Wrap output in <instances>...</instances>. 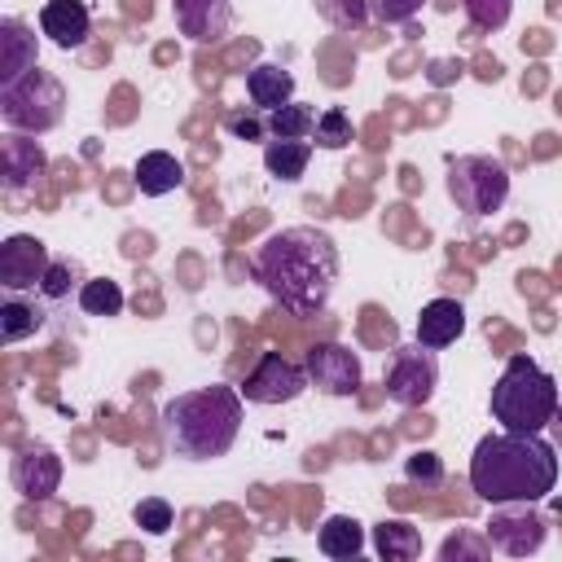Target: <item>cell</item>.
Masks as SVG:
<instances>
[{
  "mask_svg": "<svg viewBox=\"0 0 562 562\" xmlns=\"http://www.w3.org/2000/svg\"><path fill=\"white\" fill-rule=\"evenodd\" d=\"M255 281L294 316H316L338 281V246L316 224H290L255 250Z\"/></svg>",
  "mask_w": 562,
  "mask_h": 562,
  "instance_id": "obj_1",
  "label": "cell"
},
{
  "mask_svg": "<svg viewBox=\"0 0 562 562\" xmlns=\"http://www.w3.org/2000/svg\"><path fill=\"white\" fill-rule=\"evenodd\" d=\"M558 483V448L540 430H496L474 443L470 487L487 505L544 501Z\"/></svg>",
  "mask_w": 562,
  "mask_h": 562,
  "instance_id": "obj_2",
  "label": "cell"
},
{
  "mask_svg": "<svg viewBox=\"0 0 562 562\" xmlns=\"http://www.w3.org/2000/svg\"><path fill=\"white\" fill-rule=\"evenodd\" d=\"M246 395L237 386L211 382L198 391H180L162 404L158 422H162V439L176 457L184 461H211L224 457L237 443L241 417H246Z\"/></svg>",
  "mask_w": 562,
  "mask_h": 562,
  "instance_id": "obj_3",
  "label": "cell"
},
{
  "mask_svg": "<svg viewBox=\"0 0 562 562\" xmlns=\"http://www.w3.org/2000/svg\"><path fill=\"white\" fill-rule=\"evenodd\" d=\"M558 413V382L531 356H514L492 386V417L501 430H544Z\"/></svg>",
  "mask_w": 562,
  "mask_h": 562,
  "instance_id": "obj_4",
  "label": "cell"
},
{
  "mask_svg": "<svg viewBox=\"0 0 562 562\" xmlns=\"http://www.w3.org/2000/svg\"><path fill=\"white\" fill-rule=\"evenodd\" d=\"M61 114H66V88L57 75H48L40 66L0 88V119L9 132L44 136L61 123Z\"/></svg>",
  "mask_w": 562,
  "mask_h": 562,
  "instance_id": "obj_5",
  "label": "cell"
},
{
  "mask_svg": "<svg viewBox=\"0 0 562 562\" xmlns=\"http://www.w3.org/2000/svg\"><path fill=\"white\" fill-rule=\"evenodd\" d=\"M448 198L457 202V211L465 215H492L505 206L509 198V171L501 158L492 154H461L448 167Z\"/></svg>",
  "mask_w": 562,
  "mask_h": 562,
  "instance_id": "obj_6",
  "label": "cell"
},
{
  "mask_svg": "<svg viewBox=\"0 0 562 562\" xmlns=\"http://www.w3.org/2000/svg\"><path fill=\"white\" fill-rule=\"evenodd\" d=\"M382 386H386V400H395L400 408H422L435 386H439V360H435V347L426 342H400L391 351V364L382 373Z\"/></svg>",
  "mask_w": 562,
  "mask_h": 562,
  "instance_id": "obj_7",
  "label": "cell"
},
{
  "mask_svg": "<svg viewBox=\"0 0 562 562\" xmlns=\"http://www.w3.org/2000/svg\"><path fill=\"white\" fill-rule=\"evenodd\" d=\"M307 386H312V382H307V369H299V364L285 360L281 351H263L237 391H241L250 404H290V400H299Z\"/></svg>",
  "mask_w": 562,
  "mask_h": 562,
  "instance_id": "obj_8",
  "label": "cell"
},
{
  "mask_svg": "<svg viewBox=\"0 0 562 562\" xmlns=\"http://www.w3.org/2000/svg\"><path fill=\"white\" fill-rule=\"evenodd\" d=\"M483 536L492 540V549H501L509 558H527L544 544V518L531 509V501L492 505V518H487Z\"/></svg>",
  "mask_w": 562,
  "mask_h": 562,
  "instance_id": "obj_9",
  "label": "cell"
},
{
  "mask_svg": "<svg viewBox=\"0 0 562 562\" xmlns=\"http://www.w3.org/2000/svg\"><path fill=\"white\" fill-rule=\"evenodd\" d=\"M48 246L31 233H13L0 241V285L9 294H22V290H40L44 272H48Z\"/></svg>",
  "mask_w": 562,
  "mask_h": 562,
  "instance_id": "obj_10",
  "label": "cell"
},
{
  "mask_svg": "<svg viewBox=\"0 0 562 562\" xmlns=\"http://www.w3.org/2000/svg\"><path fill=\"white\" fill-rule=\"evenodd\" d=\"M303 369H307V382L316 391H325V395H356L360 391V378H364L356 351L342 347V342H316V347H307Z\"/></svg>",
  "mask_w": 562,
  "mask_h": 562,
  "instance_id": "obj_11",
  "label": "cell"
},
{
  "mask_svg": "<svg viewBox=\"0 0 562 562\" xmlns=\"http://www.w3.org/2000/svg\"><path fill=\"white\" fill-rule=\"evenodd\" d=\"M9 479H13V487H18V496L22 501H48L53 492H57V483H61V457L48 448V443H31V448H22L18 457H13V470H9Z\"/></svg>",
  "mask_w": 562,
  "mask_h": 562,
  "instance_id": "obj_12",
  "label": "cell"
},
{
  "mask_svg": "<svg viewBox=\"0 0 562 562\" xmlns=\"http://www.w3.org/2000/svg\"><path fill=\"white\" fill-rule=\"evenodd\" d=\"M48 158L40 149V140H31L26 132H9L0 145V176H4V193H31L44 176Z\"/></svg>",
  "mask_w": 562,
  "mask_h": 562,
  "instance_id": "obj_13",
  "label": "cell"
},
{
  "mask_svg": "<svg viewBox=\"0 0 562 562\" xmlns=\"http://www.w3.org/2000/svg\"><path fill=\"white\" fill-rule=\"evenodd\" d=\"M171 13H176L180 35H189L193 44H220L233 26L228 0H171Z\"/></svg>",
  "mask_w": 562,
  "mask_h": 562,
  "instance_id": "obj_14",
  "label": "cell"
},
{
  "mask_svg": "<svg viewBox=\"0 0 562 562\" xmlns=\"http://www.w3.org/2000/svg\"><path fill=\"white\" fill-rule=\"evenodd\" d=\"M40 31L57 48H83L92 35V13L83 0H44L40 9Z\"/></svg>",
  "mask_w": 562,
  "mask_h": 562,
  "instance_id": "obj_15",
  "label": "cell"
},
{
  "mask_svg": "<svg viewBox=\"0 0 562 562\" xmlns=\"http://www.w3.org/2000/svg\"><path fill=\"white\" fill-rule=\"evenodd\" d=\"M26 70H35V35L22 18H4L0 22V88L22 79Z\"/></svg>",
  "mask_w": 562,
  "mask_h": 562,
  "instance_id": "obj_16",
  "label": "cell"
},
{
  "mask_svg": "<svg viewBox=\"0 0 562 562\" xmlns=\"http://www.w3.org/2000/svg\"><path fill=\"white\" fill-rule=\"evenodd\" d=\"M461 329H465V307L457 299H430L417 316V342H426L435 351L452 347L461 338Z\"/></svg>",
  "mask_w": 562,
  "mask_h": 562,
  "instance_id": "obj_17",
  "label": "cell"
},
{
  "mask_svg": "<svg viewBox=\"0 0 562 562\" xmlns=\"http://www.w3.org/2000/svg\"><path fill=\"white\" fill-rule=\"evenodd\" d=\"M246 97L255 101V110L272 114V110H281L285 101H294V75H290L285 66H277V61H259V66L246 75Z\"/></svg>",
  "mask_w": 562,
  "mask_h": 562,
  "instance_id": "obj_18",
  "label": "cell"
},
{
  "mask_svg": "<svg viewBox=\"0 0 562 562\" xmlns=\"http://www.w3.org/2000/svg\"><path fill=\"white\" fill-rule=\"evenodd\" d=\"M132 176H136V189L145 198H162V193H171V189L184 184V162L176 154H167V149H149V154L136 158V171Z\"/></svg>",
  "mask_w": 562,
  "mask_h": 562,
  "instance_id": "obj_19",
  "label": "cell"
},
{
  "mask_svg": "<svg viewBox=\"0 0 562 562\" xmlns=\"http://www.w3.org/2000/svg\"><path fill=\"white\" fill-rule=\"evenodd\" d=\"M316 544H321L325 558L347 562V558H356V553L364 549V527H360L351 514H329V518L321 522V531H316Z\"/></svg>",
  "mask_w": 562,
  "mask_h": 562,
  "instance_id": "obj_20",
  "label": "cell"
},
{
  "mask_svg": "<svg viewBox=\"0 0 562 562\" xmlns=\"http://www.w3.org/2000/svg\"><path fill=\"white\" fill-rule=\"evenodd\" d=\"M373 549H378V558H386V562H413V558L422 553V536H417L413 522L386 518V522L373 527Z\"/></svg>",
  "mask_w": 562,
  "mask_h": 562,
  "instance_id": "obj_21",
  "label": "cell"
},
{
  "mask_svg": "<svg viewBox=\"0 0 562 562\" xmlns=\"http://www.w3.org/2000/svg\"><path fill=\"white\" fill-rule=\"evenodd\" d=\"M307 158H312V145L307 140H268L263 145V167L268 176L294 184L303 171H307Z\"/></svg>",
  "mask_w": 562,
  "mask_h": 562,
  "instance_id": "obj_22",
  "label": "cell"
},
{
  "mask_svg": "<svg viewBox=\"0 0 562 562\" xmlns=\"http://www.w3.org/2000/svg\"><path fill=\"white\" fill-rule=\"evenodd\" d=\"M35 329H44V307L31 303V299L9 294V299L0 303V338H4V342H18V338H31Z\"/></svg>",
  "mask_w": 562,
  "mask_h": 562,
  "instance_id": "obj_23",
  "label": "cell"
},
{
  "mask_svg": "<svg viewBox=\"0 0 562 562\" xmlns=\"http://www.w3.org/2000/svg\"><path fill=\"white\" fill-rule=\"evenodd\" d=\"M312 127H316V110L303 105V101H285L281 110L268 114V132H272V140H307Z\"/></svg>",
  "mask_w": 562,
  "mask_h": 562,
  "instance_id": "obj_24",
  "label": "cell"
},
{
  "mask_svg": "<svg viewBox=\"0 0 562 562\" xmlns=\"http://www.w3.org/2000/svg\"><path fill=\"white\" fill-rule=\"evenodd\" d=\"M79 307H83L88 316H119V312H123V290H119V281H110V277L83 281V285H79Z\"/></svg>",
  "mask_w": 562,
  "mask_h": 562,
  "instance_id": "obj_25",
  "label": "cell"
},
{
  "mask_svg": "<svg viewBox=\"0 0 562 562\" xmlns=\"http://www.w3.org/2000/svg\"><path fill=\"white\" fill-rule=\"evenodd\" d=\"M312 136H316V145H321V149H342V145H351V114H347L342 105L321 110V114H316Z\"/></svg>",
  "mask_w": 562,
  "mask_h": 562,
  "instance_id": "obj_26",
  "label": "cell"
},
{
  "mask_svg": "<svg viewBox=\"0 0 562 562\" xmlns=\"http://www.w3.org/2000/svg\"><path fill=\"white\" fill-rule=\"evenodd\" d=\"M312 4L338 31H360L369 22V0H312Z\"/></svg>",
  "mask_w": 562,
  "mask_h": 562,
  "instance_id": "obj_27",
  "label": "cell"
},
{
  "mask_svg": "<svg viewBox=\"0 0 562 562\" xmlns=\"http://www.w3.org/2000/svg\"><path fill=\"white\" fill-rule=\"evenodd\" d=\"M75 281H79V263L75 259H53L48 272H44V281H40V294L57 303V299H66L75 290Z\"/></svg>",
  "mask_w": 562,
  "mask_h": 562,
  "instance_id": "obj_28",
  "label": "cell"
},
{
  "mask_svg": "<svg viewBox=\"0 0 562 562\" xmlns=\"http://www.w3.org/2000/svg\"><path fill=\"white\" fill-rule=\"evenodd\" d=\"M404 479L417 483V487H439V483H443V461H439V452H430V448L413 452V457L404 461Z\"/></svg>",
  "mask_w": 562,
  "mask_h": 562,
  "instance_id": "obj_29",
  "label": "cell"
},
{
  "mask_svg": "<svg viewBox=\"0 0 562 562\" xmlns=\"http://www.w3.org/2000/svg\"><path fill=\"white\" fill-rule=\"evenodd\" d=\"M509 9H514V0H465V13L479 31H501L509 22Z\"/></svg>",
  "mask_w": 562,
  "mask_h": 562,
  "instance_id": "obj_30",
  "label": "cell"
},
{
  "mask_svg": "<svg viewBox=\"0 0 562 562\" xmlns=\"http://www.w3.org/2000/svg\"><path fill=\"white\" fill-rule=\"evenodd\" d=\"M136 527H145V531L162 536V531L171 527V505H167L162 496H145V501L136 505Z\"/></svg>",
  "mask_w": 562,
  "mask_h": 562,
  "instance_id": "obj_31",
  "label": "cell"
},
{
  "mask_svg": "<svg viewBox=\"0 0 562 562\" xmlns=\"http://www.w3.org/2000/svg\"><path fill=\"white\" fill-rule=\"evenodd\" d=\"M487 549H492V540H479V536L461 531V536H448V540H443L439 558H443V562H461V558H487Z\"/></svg>",
  "mask_w": 562,
  "mask_h": 562,
  "instance_id": "obj_32",
  "label": "cell"
},
{
  "mask_svg": "<svg viewBox=\"0 0 562 562\" xmlns=\"http://www.w3.org/2000/svg\"><path fill=\"white\" fill-rule=\"evenodd\" d=\"M422 4H426V0H369V18H378V22H386V26H400V22L417 18Z\"/></svg>",
  "mask_w": 562,
  "mask_h": 562,
  "instance_id": "obj_33",
  "label": "cell"
},
{
  "mask_svg": "<svg viewBox=\"0 0 562 562\" xmlns=\"http://www.w3.org/2000/svg\"><path fill=\"white\" fill-rule=\"evenodd\" d=\"M259 114H263V110H259ZM259 114H228L224 127H228L233 136H241V140H263V136H268V123H263Z\"/></svg>",
  "mask_w": 562,
  "mask_h": 562,
  "instance_id": "obj_34",
  "label": "cell"
},
{
  "mask_svg": "<svg viewBox=\"0 0 562 562\" xmlns=\"http://www.w3.org/2000/svg\"><path fill=\"white\" fill-rule=\"evenodd\" d=\"M549 439H553V448L562 452V404H558V413H553V422H549Z\"/></svg>",
  "mask_w": 562,
  "mask_h": 562,
  "instance_id": "obj_35",
  "label": "cell"
}]
</instances>
